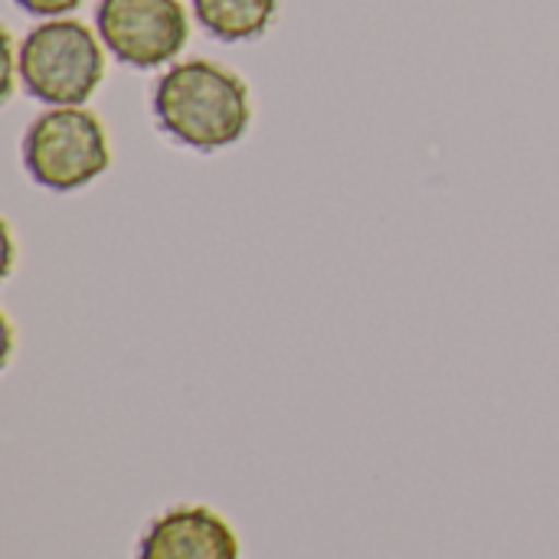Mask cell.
<instances>
[{
  "label": "cell",
  "mask_w": 559,
  "mask_h": 559,
  "mask_svg": "<svg viewBox=\"0 0 559 559\" xmlns=\"http://www.w3.org/2000/svg\"><path fill=\"white\" fill-rule=\"evenodd\" d=\"M95 29L118 62L160 69L183 52L190 16L180 0H98Z\"/></svg>",
  "instance_id": "cell-4"
},
{
  "label": "cell",
  "mask_w": 559,
  "mask_h": 559,
  "mask_svg": "<svg viewBox=\"0 0 559 559\" xmlns=\"http://www.w3.org/2000/svg\"><path fill=\"white\" fill-rule=\"evenodd\" d=\"M20 10H26L29 16H43V20H56V16H69L82 0H13Z\"/></svg>",
  "instance_id": "cell-7"
},
{
  "label": "cell",
  "mask_w": 559,
  "mask_h": 559,
  "mask_svg": "<svg viewBox=\"0 0 559 559\" xmlns=\"http://www.w3.org/2000/svg\"><path fill=\"white\" fill-rule=\"evenodd\" d=\"M26 177L49 193H75L111 167V138L105 121L85 105H56L39 111L20 141Z\"/></svg>",
  "instance_id": "cell-2"
},
{
  "label": "cell",
  "mask_w": 559,
  "mask_h": 559,
  "mask_svg": "<svg viewBox=\"0 0 559 559\" xmlns=\"http://www.w3.org/2000/svg\"><path fill=\"white\" fill-rule=\"evenodd\" d=\"M154 124L180 147L216 154L246 138L252 95L239 72L213 59L170 62L151 92Z\"/></svg>",
  "instance_id": "cell-1"
},
{
  "label": "cell",
  "mask_w": 559,
  "mask_h": 559,
  "mask_svg": "<svg viewBox=\"0 0 559 559\" xmlns=\"http://www.w3.org/2000/svg\"><path fill=\"white\" fill-rule=\"evenodd\" d=\"M134 559H242V544L213 508L177 504L144 527Z\"/></svg>",
  "instance_id": "cell-5"
},
{
  "label": "cell",
  "mask_w": 559,
  "mask_h": 559,
  "mask_svg": "<svg viewBox=\"0 0 559 559\" xmlns=\"http://www.w3.org/2000/svg\"><path fill=\"white\" fill-rule=\"evenodd\" d=\"M278 0H193L197 23L219 43H249L269 33Z\"/></svg>",
  "instance_id": "cell-6"
},
{
  "label": "cell",
  "mask_w": 559,
  "mask_h": 559,
  "mask_svg": "<svg viewBox=\"0 0 559 559\" xmlns=\"http://www.w3.org/2000/svg\"><path fill=\"white\" fill-rule=\"evenodd\" d=\"M16 69L29 98L49 108L85 105L105 79V43L82 20H43L20 39Z\"/></svg>",
  "instance_id": "cell-3"
}]
</instances>
